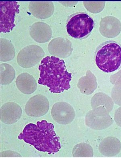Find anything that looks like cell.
Segmentation results:
<instances>
[{
    "label": "cell",
    "instance_id": "10",
    "mask_svg": "<svg viewBox=\"0 0 121 158\" xmlns=\"http://www.w3.org/2000/svg\"><path fill=\"white\" fill-rule=\"evenodd\" d=\"M48 50L50 54L55 56L66 58L72 53V45L67 39L58 37L49 43Z\"/></svg>",
    "mask_w": 121,
    "mask_h": 158
},
{
    "label": "cell",
    "instance_id": "13",
    "mask_svg": "<svg viewBox=\"0 0 121 158\" xmlns=\"http://www.w3.org/2000/svg\"><path fill=\"white\" fill-rule=\"evenodd\" d=\"M17 87L19 90L25 94H31L37 88V83L32 75L27 73L19 74L16 81Z\"/></svg>",
    "mask_w": 121,
    "mask_h": 158
},
{
    "label": "cell",
    "instance_id": "16",
    "mask_svg": "<svg viewBox=\"0 0 121 158\" xmlns=\"http://www.w3.org/2000/svg\"><path fill=\"white\" fill-rule=\"evenodd\" d=\"M91 151L90 148L86 143H80L75 146L73 150L74 157H87L89 156Z\"/></svg>",
    "mask_w": 121,
    "mask_h": 158
},
{
    "label": "cell",
    "instance_id": "15",
    "mask_svg": "<svg viewBox=\"0 0 121 158\" xmlns=\"http://www.w3.org/2000/svg\"><path fill=\"white\" fill-rule=\"evenodd\" d=\"M1 84H10L15 79V73L14 68L8 64H1Z\"/></svg>",
    "mask_w": 121,
    "mask_h": 158
},
{
    "label": "cell",
    "instance_id": "9",
    "mask_svg": "<svg viewBox=\"0 0 121 158\" xmlns=\"http://www.w3.org/2000/svg\"><path fill=\"white\" fill-rule=\"evenodd\" d=\"M22 110L16 103L9 102L1 108L0 119L6 124L10 125L17 122L21 117Z\"/></svg>",
    "mask_w": 121,
    "mask_h": 158
},
{
    "label": "cell",
    "instance_id": "3",
    "mask_svg": "<svg viewBox=\"0 0 121 158\" xmlns=\"http://www.w3.org/2000/svg\"><path fill=\"white\" fill-rule=\"evenodd\" d=\"M95 61L97 67L104 72L118 70L121 67V45L113 40L102 43L96 49Z\"/></svg>",
    "mask_w": 121,
    "mask_h": 158
},
{
    "label": "cell",
    "instance_id": "7",
    "mask_svg": "<svg viewBox=\"0 0 121 158\" xmlns=\"http://www.w3.org/2000/svg\"><path fill=\"white\" fill-rule=\"evenodd\" d=\"M49 109V103L46 97L38 94L32 97L25 107L26 114L30 117H40L46 114Z\"/></svg>",
    "mask_w": 121,
    "mask_h": 158
},
{
    "label": "cell",
    "instance_id": "5",
    "mask_svg": "<svg viewBox=\"0 0 121 158\" xmlns=\"http://www.w3.org/2000/svg\"><path fill=\"white\" fill-rule=\"evenodd\" d=\"M19 5L14 1H1L0 32H10L15 27V17L19 12Z\"/></svg>",
    "mask_w": 121,
    "mask_h": 158
},
{
    "label": "cell",
    "instance_id": "6",
    "mask_svg": "<svg viewBox=\"0 0 121 158\" xmlns=\"http://www.w3.org/2000/svg\"><path fill=\"white\" fill-rule=\"evenodd\" d=\"M45 56V52L39 46L31 45L23 48L18 53L17 60L21 67L29 68L38 63Z\"/></svg>",
    "mask_w": 121,
    "mask_h": 158
},
{
    "label": "cell",
    "instance_id": "8",
    "mask_svg": "<svg viewBox=\"0 0 121 158\" xmlns=\"http://www.w3.org/2000/svg\"><path fill=\"white\" fill-rule=\"evenodd\" d=\"M51 115L53 120L61 125L71 123L75 117V110L72 107L66 102H58L53 106Z\"/></svg>",
    "mask_w": 121,
    "mask_h": 158
},
{
    "label": "cell",
    "instance_id": "1",
    "mask_svg": "<svg viewBox=\"0 0 121 158\" xmlns=\"http://www.w3.org/2000/svg\"><path fill=\"white\" fill-rule=\"evenodd\" d=\"M53 124L45 120L38 121L36 124L26 125L18 136V139L32 145L38 151L54 154L61 148L59 138L54 131Z\"/></svg>",
    "mask_w": 121,
    "mask_h": 158
},
{
    "label": "cell",
    "instance_id": "12",
    "mask_svg": "<svg viewBox=\"0 0 121 158\" xmlns=\"http://www.w3.org/2000/svg\"><path fill=\"white\" fill-rule=\"evenodd\" d=\"M29 9L34 17L39 19H46L53 14L54 6L52 2H31Z\"/></svg>",
    "mask_w": 121,
    "mask_h": 158
},
{
    "label": "cell",
    "instance_id": "11",
    "mask_svg": "<svg viewBox=\"0 0 121 158\" xmlns=\"http://www.w3.org/2000/svg\"><path fill=\"white\" fill-rule=\"evenodd\" d=\"M31 37L37 42L46 43L52 36V30L50 26L42 22H38L33 24L30 30Z\"/></svg>",
    "mask_w": 121,
    "mask_h": 158
},
{
    "label": "cell",
    "instance_id": "2",
    "mask_svg": "<svg viewBox=\"0 0 121 158\" xmlns=\"http://www.w3.org/2000/svg\"><path fill=\"white\" fill-rule=\"evenodd\" d=\"M38 69V84L47 86L51 93H61L71 87L72 74L67 72L63 60L48 56L42 60Z\"/></svg>",
    "mask_w": 121,
    "mask_h": 158
},
{
    "label": "cell",
    "instance_id": "4",
    "mask_svg": "<svg viewBox=\"0 0 121 158\" xmlns=\"http://www.w3.org/2000/svg\"><path fill=\"white\" fill-rule=\"evenodd\" d=\"M94 24L93 19L87 13H77L71 15L67 20L66 29L72 37L82 39L91 33Z\"/></svg>",
    "mask_w": 121,
    "mask_h": 158
},
{
    "label": "cell",
    "instance_id": "14",
    "mask_svg": "<svg viewBox=\"0 0 121 158\" xmlns=\"http://www.w3.org/2000/svg\"><path fill=\"white\" fill-rule=\"evenodd\" d=\"M15 56L14 46L8 40L1 39V61L7 62L11 60Z\"/></svg>",
    "mask_w": 121,
    "mask_h": 158
}]
</instances>
